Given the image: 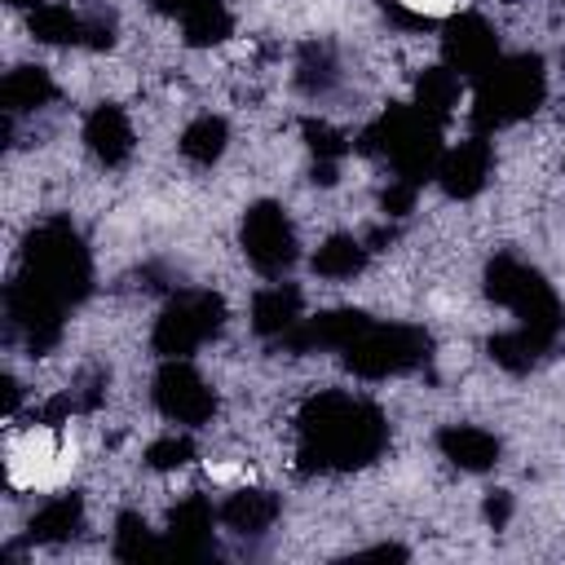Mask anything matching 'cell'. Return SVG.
Masks as SVG:
<instances>
[{"instance_id": "5b68a950", "label": "cell", "mask_w": 565, "mask_h": 565, "mask_svg": "<svg viewBox=\"0 0 565 565\" xmlns=\"http://www.w3.org/2000/svg\"><path fill=\"white\" fill-rule=\"evenodd\" d=\"M486 296L503 309L516 313V327L530 331L539 344H556V335L565 331V309L556 300V291L543 282L539 269L521 265L516 256H494L486 265Z\"/></svg>"}, {"instance_id": "484cf974", "label": "cell", "mask_w": 565, "mask_h": 565, "mask_svg": "<svg viewBox=\"0 0 565 565\" xmlns=\"http://www.w3.org/2000/svg\"><path fill=\"white\" fill-rule=\"evenodd\" d=\"M110 552L119 561H146V556H159L163 543L150 534V525L137 516V512H119L115 521V539H110Z\"/></svg>"}, {"instance_id": "7402d4cb", "label": "cell", "mask_w": 565, "mask_h": 565, "mask_svg": "<svg viewBox=\"0 0 565 565\" xmlns=\"http://www.w3.org/2000/svg\"><path fill=\"white\" fill-rule=\"evenodd\" d=\"M225 141H230V128H225V119L221 115H199V119H190L185 124V132H181V154L190 159V163H216L221 154H225Z\"/></svg>"}, {"instance_id": "d590c367", "label": "cell", "mask_w": 565, "mask_h": 565, "mask_svg": "<svg viewBox=\"0 0 565 565\" xmlns=\"http://www.w3.org/2000/svg\"><path fill=\"white\" fill-rule=\"evenodd\" d=\"M380 4H384V9H393V4H397V0H380Z\"/></svg>"}, {"instance_id": "2e32d148", "label": "cell", "mask_w": 565, "mask_h": 565, "mask_svg": "<svg viewBox=\"0 0 565 565\" xmlns=\"http://www.w3.org/2000/svg\"><path fill=\"white\" fill-rule=\"evenodd\" d=\"M282 503L274 490H260V486H247V490H234L225 503H221V525L243 534V539H256L265 534L274 521H278Z\"/></svg>"}, {"instance_id": "3957f363", "label": "cell", "mask_w": 565, "mask_h": 565, "mask_svg": "<svg viewBox=\"0 0 565 565\" xmlns=\"http://www.w3.org/2000/svg\"><path fill=\"white\" fill-rule=\"evenodd\" d=\"M22 278H31L40 291H49L57 305H79L93 282V260L84 238L66 221H49L26 238L22 252Z\"/></svg>"}, {"instance_id": "4fadbf2b", "label": "cell", "mask_w": 565, "mask_h": 565, "mask_svg": "<svg viewBox=\"0 0 565 565\" xmlns=\"http://www.w3.org/2000/svg\"><path fill=\"white\" fill-rule=\"evenodd\" d=\"M366 322H371V318H366V313H358V309H327V313H318V318H300V322L282 335V344H287L291 353L344 349V344H349Z\"/></svg>"}, {"instance_id": "ffe728a7", "label": "cell", "mask_w": 565, "mask_h": 565, "mask_svg": "<svg viewBox=\"0 0 565 565\" xmlns=\"http://www.w3.org/2000/svg\"><path fill=\"white\" fill-rule=\"evenodd\" d=\"M459 106V75L441 62V66H428L419 79H415V110L428 115L433 124H446Z\"/></svg>"}, {"instance_id": "f546056e", "label": "cell", "mask_w": 565, "mask_h": 565, "mask_svg": "<svg viewBox=\"0 0 565 565\" xmlns=\"http://www.w3.org/2000/svg\"><path fill=\"white\" fill-rule=\"evenodd\" d=\"M415 194H419V185H415V181L393 177V181L384 185V194H380V207H384L388 216H406V212L415 207Z\"/></svg>"}, {"instance_id": "d6986e66", "label": "cell", "mask_w": 565, "mask_h": 565, "mask_svg": "<svg viewBox=\"0 0 565 565\" xmlns=\"http://www.w3.org/2000/svg\"><path fill=\"white\" fill-rule=\"evenodd\" d=\"M79 525H84V499L79 494H57V499L35 508V516L26 521V539L31 543H66Z\"/></svg>"}, {"instance_id": "277c9868", "label": "cell", "mask_w": 565, "mask_h": 565, "mask_svg": "<svg viewBox=\"0 0 565 565\" xmlns=\"http://www.w3.org/2000/svg\"><path fill=\"white\" fill-rule=\"evenodd\" d=\"M366 154H380L393 163L397 177L424 185L428 177H437V159H441V124H433L428 115H419L415 106H388L358 141Z\"/></svg>"}, {"instance_id": "1f68e13d", "label": "cell", "mask_w": 565, "mask_h": 565, "mask_svg": "<svg viewBox=\"0 0 565 565\" xmlns=\"http://www.w3.org/2000/svg\"><path fill=\"white\" fill-rule=\"evenodd\" d=\"M84 44H88V49H110V44H115L110 18H106V22H102V18H97V22H84Z\"/></svg>"}, {"instance_id": "ba28073f", "label": "cell", "mask_w": 565, "mask_h": 565, "mask_svg": "<svg viewBox=\"0 0 565 565\" xmlns=\"http://www.w3.org/2000/svg\"><path fill=\"white\" fill-rule=\"evenodd\" d=\"M243 252L265 278H278V274L291 269L296 230H291V221H287V212L278 203L260 199V203L247 207V216H243Z\"/></svg>"}, {"instance_id": "30bf717a", "label": "cell", "mask_w": 565, "mask_h": 565, "mask_svg": "<svg viewBox=\"0 0 565 565\" xmlns=\"http://www.w3.org/2000/svg\"><path fill=\"white\" fill-rule=\"evenodd\" d=\"M441 62L463 79H477L486 75L494 62H499V35L494 26L481 18V13H459L446 22V35H441Z\"/></svg>"}, {"instance_id": "83f0119b", "label": "cell", "mask_w": 565, "mask_h": 565, "mask_svg": "<svg viewBox=\"0 0 565 565\" xmlns=\"http://www.w3.org/2000/svg\"><path fill=\"white\" fill-rule=\"evenodd\" d=\"M300 132H305V146L313 150V163H340L349 154V137L322 119H305Z\"/></svg>"}, {"instance_id": "f1b7e54d", "label": "cell", "mask_w": 565, "mask_h": 565, "mask_svg": "<svg viewBox=\"0 0 565 565\" xmlns=\"http://www.w3.org/2000/svg\"><path fill=\"white\" fill-rule=\"evenodd\" d=\"M194 459V441L185 433H168V437H154L146 446V463L154 472H172V468H185Z\"/></svg>"}, {"instance_id": "8992f818", "label": "cell", "mask_w": 565, "mask_h": 565, "mask_svg": "<svg viewBox=\"0 0 565 565\" xmlns=\"http://www.w3.org/2000/svg\"><path fill=\"white\" fill-rule=\"evenodd\" d=\"M344 366L362 380L406 375L428 358V335L406 322H366L344 349Z\"/></svg>"}, {"instance_id": "ac0fdd59", "label": "cell", "mask_w": 565, "mask_h": 565, "mask_svg": "<svg viewBox=\"0 0 565 565\" xmlns=\"http://www.w3.org/2000/svg\"><path fill=\"white\" fill-rule=\"evenodd\" d=\"M53 79L44 66H13L4 79H0V106L4 115H26V110H40L53 102Z\"/></svg>"}, {"instance_id": "cb8c5ba5", "label": "cell", "mask_w": 565, "mask_h": 565, "mask_svg": "<svg viewBox=\"0 0 565 565\" xmlns=\"http://www.w3.org/2000/svg\"><path fill=\"white\" fill-rule=\"evenodd\" d=\"M230 31H234V22H230L225 0H207V4H199L194 13L181 18V35H185V44H194V49L221 44Z\"/></svg>"}, {"instance_id": "603a6c76", "label": "cell", "mask_w": 565, "mask_h": 565, "mask_svg": "<svg viewBox=\"0 0 565 565\" xmlns=\"http://www.w3.org/2000/svg\"><path fill=\"white\" fill-rule=\"evenodd\" d=\"M31 35L40 44H84V18L66 4H40L31 9Z\"/></svg>"}, {"instance_id": "d4e9b609", "label": "cell", "mask_w": 565, "mask_h": 565, "mask_svg": "<svg viewBox=\"0 0 565 565\" xmlns=\"http://www.w3.org/2000/svg\"><path fill=\"white\" fill-rule=\"evenodd\" d=\"M490 358L503 366V371H530L543 353H547V344H539L530 331H521V327H512V331H499V335H490Z\"/></svg>"}, {"instance_id": "9c48e42d", "label": "cell", "mask_w": 565, "mask_h": 565, "mask_svg": "<svg viewBox=\"0 0 565 565\" xmlns=\"http://www.w3.org/2000/svg\"><path fill=\"white\" fill-rule=\"evenodd\" d=\"M154 406H159L163 419L199 428L216 415V393L207 388V380L185 358H168L154 375Z\"/></svg>"}, {"instance_id": "4316f807", "label": "cell", "mask_w": 565, "mask_h": 565, "mask_svg": "<svg viewBox=\"0 0 565 565\" xmlns=\"http://www.w3.org/2000/svg\"><path fill=\"white\" fill-rule=\"evenodd\" d=\"M296 84H300L305 93H327V88L335 84V53H331V44L309 40V44L300 49V62H296Z\"/></svg>"}, {"instance_id": "8fae6325", "label": "cell", "mask_w": 565, "mask_h": 565, "mask_svg": "<svg viewBox=\"0 0 565 565\" xmlns=\"http://www.w3.org/2000/svg\"><path fill=\"white\" fill-rule=\"evenodd\" d=\"M221 512H212V503L203 494H185L172 512H168V543L163 552L177 561H203L212 556V521Z\"/></svg>"}, {"instance_id": "52a82bcc", "label": "cell", "mask_w": 565, "mask_h": 565, "mask_svg": "<svg viewBox=\"0 0 565 565\" xmlns=\"http://www.w3.org/2000/svg\"><path fill=\"white\" fill-rule=\"evenodd\" d=\"M221 327H225V300L216 291H177L159 309L154 331H150V344L163 358H185L199 344H207Z\"/></svg>"}, {"instance_id": "6da1fadb", "label": "cell", "mask_w": 565, "mask_h": 565, "mask_svg": "<svg viewBox=\"0 0 565 565\" xmlns=\"http://www.w3.org/2000/svg\"><path fill=\"white\" fill-rule=\"evenodd\" d=\"M300 468L305 472H349L366 468L384 441L388 424L375 402L349 393H318L300 411Z\"/></svg>"}, {"instance_id": "44dd1931", "label": "cell", "mask_w": 565, "mask_h": 565, "mask_svg": "<svg viewBox=\"0 0 565 565\" xmlns=\"http://www.w3.org/2000/svg\"><path fill=\"white\" fill-rule=\"evenodd\" d=\"M366 256L371 247L353 234H331L318 252H313V274L318 278H331V282H344V278H358L366 269Z\"/></svg>"}, {"instance_id": "4dcf8cb0", "label": "cell", "mask_w": 565, "mask_h": 565, "mask_svg": "<svg viewBox=\"0 0 565 565\" xmlns=\"http://www.w3.org/2000/svg\"><path fill=\"white\" fill-rule=\"evenodd\" d=\"M508 516H512V494H508V490H494V494L486 499V521H490L494 530H503Z\"/></svg>"}, {"instance_id": "e0dca14e", "label": "cell", "mask_w": 565, "mask_h": 565, "mask_svg": "<svg viewBox=\"0 0 565 565\" xmlns=\"http://www.w3.org/2000/svg\"><path fill=\"white\" fill-rule=\"evenodd\" d=\"M296 322H300V287L274 282V287L256 291V300H252V327L260 335H278L282 340Z\"/></svg>"}, {"instance_id": "9a60e30c", "label": "cell", "mask_w": 565, "mask_h": 565, "mask_svg": "<svg viewBox=\"0 0 565 565\" xmlns=\"http://www.w3.org/2000/svg\"><path fill=\"white\" fill-rule=\"evenodd\" d=\"M437 450L463 472H490L499 463V437L477 424H446L437 433Z\"/></svg>"}, {"instance_id": "7a4b0ae2", "label": "cell", "mask_w": 565, "mask_h": 565, "mask_svg": "<svg viewBox=\"0 0 565 565\" xmlns=\"http://www.w3.org/2000/svg\"><path fill=\"white\" fill-rule=\"evenodd\" d=\"M547 93V71L534 53H516V57H499L486 75H477L472 88V124L481 132L490 128H508L525 115H534L543 106Z\"/></svg>"}, {"instance_id": "e575fe53", "label": "cell", "mask_w": 565, "mask_h": 565, "mask_svg": "<svg viewBox=\"0 0 565 565\" xmlns=\"http://www.w3.org/2000/svg\"><path fill=\"white\" fill-rule=\"evenodd\" d=\"M4 4H13V9H40L44 0H4Z\"/></svg>"}, {"instance_id": "836d02e7", "label": "cell", "mask_w": 565, "mask_h": 565, "mask_svg": "<svg viewBox=\"0 0 565 565\" xmlns=\"http://www.w3.org/2000/svg\"><path fill=\"white\" fill-rule=\"evenodd\" d=\"M0 388H4V415H13V411H18V380H13V375H4V380H0Z\"/></svg>"}, {"instance_id": "7c38bea8", "label": "cell", "mask_w": 565, "mask_h": 565, "mask_svg": "<svg viewBox=\"0 0 565 565\" xmlns=\"http://www.w3.org/2000/svg\"><path fill=\"white\" fill-rule=\"evenodd\" d=\"M490 168H494L490 141L468 137V141L441 150V159H437V185H441L450 199H472V194L490 181Z\"/></svg>"}, {"instance_id": "5bb4252c", "label": "cell", "mask_w": 565, "mask_h": 565, "mask_svg": "<svg viewBox=\"0 0 565 565\" xmlns=\"http://www.w3.org/2000/svg\"><path fill=\"white\" fill-rule=\"evenodd\" d=\"M132 141H137V137H132V124H128V115H124L119 106L102 102V106L88 110V119H84V146L93 150L97 163L119 168V163L132 154Z\"/></svg>"}, {"instance_id": "d6a6232c", "label": "cell", "mask_w": 565, "mask_h": 565, "mask_svg": "<svg viewBox=\"0 0 565 565\" xmlns=\"http://www.w3.org/2000/svg\"><path fill=\"white\" fill-rule=\"evenodd\" d=\"M199 4H207V0H154V9L168 13V18H185V13H194Z\"/></svg>"}]
</instances>
